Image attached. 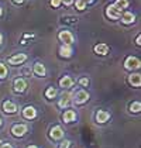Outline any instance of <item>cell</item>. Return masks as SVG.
Here are the masks:
<instances>
[{
    "label": "cell",
    "instance_id": "cell-1",
    "mask_svg": "<svg viewBox=\"0 0 141 148\" xmlns=\"http://www.w3.org/2000/svg\"><path fill=\"white\" fill-rule=\"evenodd\" d=\"M106 14H107L109 18L117 20V18L121 17V9H118L116 4H110V6H107V9H106Z\"/></svg>",
    "mask_w": 141,
    "mask_h": 148
},
{
    "label": "cell",
    "instance_id": "cell-2",
    "mask_svg": "<svg viewBox=\"0 0 141 148\" xmlns=\"http://www.w3.org/2000/svg\"><path fill=\"white\" fill-rule=\"evenodd\" d=\"M72 97H73V103H76V104H83L85 102L89 100V93L85 92V90H78Z\"/></svg>",
    "mask_w": 141,
    "mask_h": 148
},
{
    "label": "cell",
    "instance_id": "cell-3",
    "mask_svg": "<svg viewBox=\"0 0 141 148\" xmlns=\"http://www.w3.org/2000/svg\"><path fill=\"white\" fill-rule=\"evenodd\" d=\"M124 66H126V69H129V71L138 69L140 68V59L136 57H129L126 59V62H124Z\"/></svg>",
    "mask_w": 141,
    "mask_h": 148
},
{
    "label": "cell",
    "instance_id": "cell-4",
    "mask_svg": "<svg viewBox=\"0 0 141 148\" xmlns=\"http://www.w3.org/2000/svg\"><path fill=\"white\" fill-rule=\"evenodd\" d=\"M49 137H51V140H54V141L61 140V138L64 137V130H62V127H61V125L52 127L51 131H49Z\"/></svg>",
    "mask_w": 141,
    "mask_h": 148
},
{
    "label": "cell",
    "instance_id": "cell-5",
    "mask_svg": "<svg viewBox=\"0 0 141 148\" xmlns=\"http://www.w3.org/2000/svg\"><path fill=\"white\" fill-rule=\"evenodd\" d=\"M27 133V125L25 124H14L12 127V134L14 137H23Z\"/></svg>",
    "mask_w": 141,
    "mask_h": 148
},
{
    "label": "cell",
    "instance_id": "cell-6",
    "mask_svg": "<svg viewBox=\"0 0 141 148\" xmlns=\"http://www.w3.org/2000/svg\"><path fill=\"white\" fill-rule=\"evenodd\" d=\"M58 37H59V40L64 42V44H66V45H70L72 42H73V35H72V33L70 31H61L58 34Z\"/></svg>",
    "mask_w": 141,
    "mask_h": 148
},
{
    "label": "cell",
    "instance_id": "cell-7",
    "mask_svg": "<svg viewBox=\"0 0 141 148\" xmlns=\"http://www.w3.org/2000/svg\"><path fill=\"white\" fill-rule=\"evenodd\" d=\"M109 119H110V113L106 112V110H99L96 113V121L97 123H106Z\"/></svg>",
    "mask_w": 141,
    "mask_h": 148
},
{
    "label": "cell",
    "instance_id": "cell-8",
    "mask_svg": "<svg viewBox=\"0 0 141 148\" xmlns=\"http://www.w3.org/2000/svg\"><path fill=\"white\" fill-rule=\"evenodd\" d=\"M25 88H27V83H25V80L21 79V78H17V79L14 80V90L18 92V93H21V92L25 90Z\"/></svg>",
    "mask_w": 141,
    "mask_h": 148
},
{
    "label": "cell",
    "instance_id": "cell-9",
    "mask_svg": "<svg viewBox=\"0 0 141 148\" xmlns=\"http://www.w3.org/2000/svg\"><path fill=\"white\" fill-rule=\"evenodd\" d=\"M70 99H72V95H70L69 92H65V93L62 95L61 100H59L58 106H59V107H62V109H64V107H66V106H69Z\"/></svg>",
    "mask_w": 141,
    "mask_h": 148
},
{
    "label": "cell",
    "instance_id": "cell-10",
    "mask_svg": "<svg viewBox=\"0 0 141 148\" xmlns=\"http://www.w3.org/2000/svg\"><path fill=\"white\" fill-rule=\"evenodd\" d=\"M27 59V55L25 54H17V55H14L9 59V62L12 64V65H20V64H23L24 61Z\"/></svg>",
    "mask_w": 141,
    "mask_h": 148
},
{
    "label": "cell",
    "instance_id": "cell-11",
    "mask_svg": "<svg viewBox=\"0 0 141 148\" xmlns=\"http://www.w3.org/2000/svg\"><path fill=\"white\" fill-rule=\"evenodd\" d=\"M23 116L25 117V119L31 120V119H34L35 116H37V110H35L33 106H27V107L23 110Z\"/></svg>",
    "mask_w": 141,
    "mask_h": 148
},
{
    "label": "cell",
    "instance_id": "cell-12",
    "mask_svg": "<svg viewBox=\"0 0 141 148\" xmlns=\"http://www.w3.org/2000/svg\"><path fill=\"white\" fill-rule=\"evenodd\" d=\"M3 110L6 112V113H16L17 112V106L14 104L13 102H10V100H6V102L3 103Z\"/></svg>",
    "mask_w": 141,
    "mask_h": 148
},
{
    "label": "cell",
    "instance_id": "cell-13",
    "mask_svg": "<svg viewBox=\"0 0 141 148\" xmlns=\"http://www.w3.org/2000/svg\"><path fill=\"white\" fill-rule=\"evenodd\" d=\"M59 55L62 58H70V55H72V48H70V45H66V44L61 45V48H59Z\"/></svg>",
    "mask_w": 141,
    "mask_h": 148
},
{
    "label": "cell",
    "instance_id": "cell-14",
    "mask_svg": "<svg viewBox=\"0 0 141 148\" xmlns=\"http://www.w3.org/2000/svg\"><path fill=\"white\" fill-rule=\"evenodd\" d=\"M75 119H76V113L73 110H66L62 116V120L65 123H72V121H75Z\"/></svg>",
    "mask_w": 141,
    "mask_h": 148
},
{
    "label": "cell",
    "instance_id": "cell-15",
    "mask_svg": "<svg viewBox=\"0 0 141 148\" xmlns=\"http://www.w3.org/2000/svg\"><path fill=\"white\" fill-rule=\"evenodd\" d=\"M73 85V79L70 78V76H62L61 79H59V86L61 88H70Z\"/></svg>",
    "mask_w": 141,
    "mask_h": 148
},
{
    "label": "cell",
    "instance_id": "cell-16",
    "mask_svg": "<svg viewBox=\"0 0 141 148\" xmlns=\"http://www.w3.org/2000/svg\"><path fill=\"white\" fill-rule=\"evenodd\" d=\"M129 82L133 85V86L140 88V85H141V75H140V73H133V75H130Z\"/></svg>",
    "mask_w": 141,
    "mask_h": 148
},
{
    "label": "cell",
    "instance_id": "cell-17",
    "mask_svg": "<svg viewBox=\"0 0 141 148\" xmlns=\"http://www.w3.org/2000/svg\"><path fill=\"white\" fill-rule=\"evenodd\" d=\"M94 52L97 55H107L109 47L106 45V44H97V45H94Z\"/></svg>",
    "mask_w": 141,
    "mask_h": 148
},
{
    "label": "cell",
    "instance_id": "cell-18",
    "mask_svg": "<svg viewBox=\"0 0 141 148\" xmlns=\"http://www.w3.org/2000/svg\"><path fill=\"white\" fill-rule=\"evenodd\" d=\"M34 73L38 75V76H45L47 71H45V66L41 64V62H37L34 65Z\"/></svg>",
    "mask_w": 141,
    "mask_h": 148
},
{
    "label": "cell",
    "instance_id": "cell-19",
    "mask_svg": "<svg viewBox=\"0 0 141 148\" xmlns=\"http://www.w3.org/2000/svg\"><path fill=\"white\" fill-rule=\"evenodd\" d=\"M134 20H136V16H134L131 12H126L124 14H123V17H121V21H123L124 24L134 23Z\"/></svg>",
    "mask_w": 141,
    "mask_h": 148
},
{
    "label": "cell",
    "instance_id": "cell-20",
    "mask_svg": "<svg viewBox=\"0 0 141 148\" xmlns=\"http://www.w3.org/2000/svg\"><path fill=\"white\" fill-rule=\"evenodd\" d=\"M140 110H141V103L140 102L131 103V106H130V112H131V113H138Z\"/></svg>",
    "mask_w": 141,
    "mask_h": 148
},
{
    "label": "cell",
    "instance_id": "cell-21",
    "mask_svg": "<svg viewBox=\"0 0 141 148\" xmlns=\"http://www.w3.org/2000/svg\"><path fill=\"white\" fill-rule=\"evenodd\" d=\"M45 96H47V99H54V97L57 96V89H54V88H48L47 92H45Z\"/></svg>",
    "mask_w": 141,
    "mask_h": 148
},
{
    "label": "cell",
    "instance_id": "cell-22",
    "mask_svg": "<svg viewBox=\"0 0 141 148\" xmlns=\"http://www.w3.org/2000/svg\"><path fill=\"white\" fill-rule=\"evenodd\" d=\"M116 6L118 9H126L129 6V0H117L116 1Z\"/></svg>",
    "mask_w": 141,
    "mask_h": 148
},
{
    "label": "cell",
    "instance_id": "cell-23",
    "mask_svg": "<svg viewBox=\"0 0 141 148\" xmlns=\"http://www.w3.org/2000/svg\"><path fill=\"white\" fill-rule=\"evenodd\" d=\"M6 75H7V68H6V65L0 64V79L6 78Z\"/></svg>",
    "mask_w": 141,
    "mask_h": 148
},
{
    "label": "cell",
    "instance_id": "cell-24",
    "mask_svg": "<svg viewBox=\"0 0 141 148\" xmlns=\"http://www.w3.org/2000/svg\"><path fill=\"white\" fill-rule=\"evenodd\" d=\"M86 7V1L85 0H76V9L78 10H83Z\"/></svg>",
    "mask_w": 141,
    "mask_h": 148
},
{
    "label": "cell",
    "instance_id": "cell-25",
    "mask_svg": "<svg viewBox=\"0 0 141 148\" xmlns=\"http://www.w3.org/2000/svg\"><path fill=\"white\" fill-rule=\"evenodd\" d=\"M69 145H70V141L65 140V141H62V143L59 144V148H69Z\"/></svg>",
    "mask_w": 141,
    "mask_h": 148
},
{
    "label": "cell",
    "instance_id": "cell-26",
    "mask_svg": "<svg viewBox=\"0 0 141 148\" xmlns=\"http://www.w3.org/2000/svg\"><path fill=\"white\" fill-rule=\"evenodd\" d=\"M79 85L88 86V85H89V79H88V78H81V79H79Z\"/></svg>",
    "mask_w": 141,
    "mask_h": 148
},
{
    "label": "cell",
    "instance_id": "cell-27",
    "mask_svg": "<svg viewBox=\"0 0 141 148\" xmlns=\"http://www.w3.org/2000/svg\"><path fill=\"white\" fill-rule=\"evenodd\" d=\"M51 6L52 7H59L61 6V0H51Z\"/></svg>",
    "mask_w": 141,
    "mask_h": 148
},
{
    "label": "cell",
    "instance_id": "cell-28",
    "mask_svg": "<svg viewBox=\"0 0 141 148\" xmlns=\"http://www.w3.org/2000/svg\"><path fill=\"white\" fill-rule=\"evenodd\" d=\"M61 3H64L65 6H70L73 3V0H61Z\"/></svg>",
    "mask_w": 141,
    "mask_h": 148
},
{
    "label": "cell",
    "instance_id": "cell-29",
    "mask_svg": "<svg viewBox=\"0 0 141 148\" xmlns=\"http://www.w3.org/2000/svg\"><path fill=\"white\" fill-rule=\"evenodd\" d=\"M0 148H13L12 144H9V143H4V144H1V147Z\"/></svg>",
    "mask_w": 141,
    "mask_h": 148
},
{
    "label": "cell",
    "instance_id": "cell-30",
    "mask_svg": "<svg viewBox=\"0 0 141 148\" xmlns=\"http://www.w3.org/2000/svg\"><path fill=\"white\" fill-rule=\"evenodd\" d=\"M136 44H137V45H141V35H138V37H137V40H136Z\"/></svg>",
    "mask_w": 141,
    "mask_h": 148
},
{
    "label": "cell",
    "instance_id": "cell-31",
    "mask_svg": "<svg viewBox=\"0 0 141 148\" xmlns=\"http://www.w3.org/2000/svg\"><path fill=\"white\" fill-rule=\"evenodd\" d=\"M14 3H17V4H21V3H24V0H13Z\"/></svg>",
    "mask_w": 141,
    "mask_h": 148
},
{
    "label": "cell",
    "instance_id": "cell-32",
    "mask_svg": "<svg viewBox=\"0 0 141 148\" xmlns=\"http://www.w3.org/2000/svg\"><path fill=\"white\" fill-rule=\"evenodd\" d=\"M24 73H25V75H28V73H30V69L25 68V69H24Z\"/></svg>",
    "mask_w": 141,
    "mask_h": 148
},
{
    "label": "cell",
    "instance_id": "cell-33",
    "mask_svg": "<svg viewBox=\"0 0 141 148\" xmlns=\"http://www.w3.org/2000/svg\"><path fill=\"white\" fill-rule=\"evenodd\" d=\"M27 148H37L35 145H30V147H27Z\"/></svg>",
    "mask_w": 141,
    "mask_h": 148
},
{
    "label": "cell",
    "instance_id": "cell-34",
    "mask_svg": "<svg viewBox=\"0 0 141 148\" xmlns=\"http://www.w3.org/2000/svg\"><path fill=\"white\" fill-rule=\"evenodd\" d=\"M0 45H1V34H0Z\"/></svg>",
    "mask_w": 141,
    "mask_h": 148
},
{
    "label": "cell",
    "instance_id": "cell-35",
    "mask_svg": "<svg viewBox=\"0 0 141 148\" xmlns=\"http://www.w3.org/2000/svg\"><path fill=\"white\" fill-rule=\"evenodd\" d=\"M0 127H1V117H0Z\"/></svg>",
    "mask_w": 141,
    "mask_h": 148
},
{
    "label": "cell",
    "instance_id": "cell-36",
    "mask_svg": "<svg viewBox=\"0 0 141 148\" xmlns=\"http://www.w3.org/2000/svg\"><path fill=\"white\" fill-rule=\"evenodd\" d=\"M1 13H3V12H1V9H0V16H1Z\"/></svg>",
    "mask_w": 141,
    "mask_h": 148
},
{
    "label": "cell",
    "instance_id": "cell-37",
    "mask_svg": "<svg viewBox=\"0 0 141 148\" xmlns=\"http://www.w3.org/2000/svg\"><path fill=\"white\" fill-rule=\"evenodd\" d=\"M85 1H86V0H85ZM88 1H92V0H88Z\"/></svg>",
    "mask_w": 141,
    "mask_h": 148
}]
</instances>
